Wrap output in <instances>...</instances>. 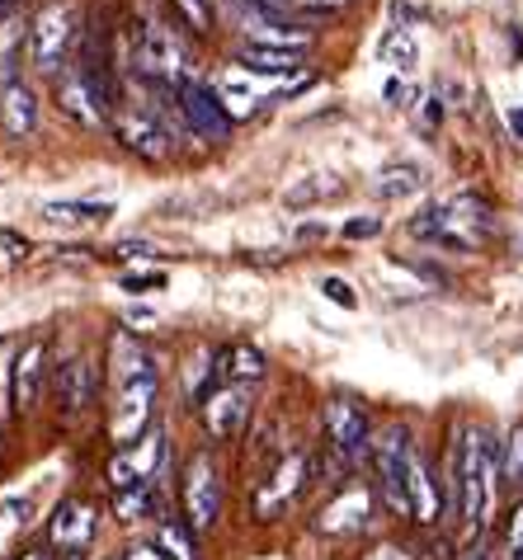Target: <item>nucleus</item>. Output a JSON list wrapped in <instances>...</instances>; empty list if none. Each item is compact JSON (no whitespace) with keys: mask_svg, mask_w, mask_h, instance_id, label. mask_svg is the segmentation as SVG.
Segmentation results:
<instances>
[{"mask_svg":"<svg viewBox=\"0 0 523 560\" xmlns=\"http://www.w3.org/2000/svg\"><path fill=\"white\" fill-rule=\"evenodd\" d=\"M496 476H500V443L481 424H463L453 433V453H449V504L476 533L486 527Z\"/></svg>","mask_w":523,"mask_h":560,"instance_id":"1","label":"nucleus"},{"mask_svg":"<svg viewBox=\"0 0 523 560\" xmlns=\"http://www.w3.org/2000/svg\"><path fill=\"white\" fill-rule=\"evenodd\" d=\"M490 231H496V212H490L481 198H453V203H434L425 208L420 217L410 222V236L420 241H434V245H449V250H476Z\"/></svg>","mask_w":523,"mask_h":560,"instance_id":"2","label":"nucleus"},{"mask_svg":"<svg viewBox=\"0 0 523 560\" xmlns=\"http://www.w3.org/2000/svg\"><path fill=\"white\" fill-rule=\"evenodd\" d=\"M410 462H415V443L406 424H387L373 439V476H377V494L396 518L410 513Z\"/></svg>","mask_w":523,"mask_h":560,"instance_id":"3","label":"nucleus"},{"mask_svg":"<svg viewBox=\"0 0 523 560\" xmlns=\"http://www.w3.org/2000/svg\"><path fill=\"white\" fill-rule=\"evenodd\" d=\"M71 43H75V10L53 0L43 5L34 20H28V61L43 71V75H57V67L71 57Z\"/></svg>","mask_w":523,"mask_h":560,"instance_id":"4","label":"nucleus"},{"mask_svg":"<svg viewBox=\"0 0 523 560\" xmlns=\"http://www.w3.org/2000/svg\"><path fill=\"white\" fill-rule=\"evenodd\" d=\"M326 439L345 466H359L363 457H373V424H368V410L349 396L326 400Z\"/></svg>","mask_w":523,"mask_h":560,"instance_id":"5","label":"nucleus"},{"mask_svg":"<svg viewBox=\"0 0 523 560\" xmlns=\"http://www.w3.org/2000/svg\"><path fill=\"white\" fill-rule=\"evenodd\" d=\"M184 513H189L194 533H208L222 513V476L208 453H194L184 466Z\"/></svg>","mask_w":523,"mask_h":560,"instance_id":"6","label":"nucleus"},{"mask_svg":"<svg viewBox=\"0 0 523 560\" xmlns=\"http://www.w3.org/2000/svg\"><path fill=\"white\" fill-rule=\"evenodd\" d=\"M175 100H179V118L189 122L198 137H212V142H222L226 132H232V114H226L222 95L204 81H194V75H184L175 85Z\"/></svg>","mask_w":523,"mask_h":560,"instance_id":"7","label":"nucleus"},{"mask_svg":"<svg viewBox=\"0 0 523 560\" xmlns=\"http://www.w3.org/2000/svg\"><path fill=\"white\" fill-rule=\"evenodd\" d=\"M114 132H118V142L128 151H137L142 161H165V155L175 151L171 128H165L151 108H137V104L118 108V114H114Z\"/></svg>","mask_w":523,"mask_h":560,"instance_id":"8","label":"nucleus"},{"mask_svg":"<svg viewBox=\"0 0 523 560\" xmlns=\"http://www.w3.org/2000/svg\"><path fill=\"white\" fill-rule=\"evenodd\" d=\"M306 476H312V457L306 453H288L279 457V466L269 471V480L255 490V518H274V513H283L292 500H298V490L306 486Z\"/></svg>","mask_w":523,"mask_h":560,"instance_id":"9","label":"nucleus"},{"mask_svg":"<svg viewBox=\"0 0 523 560\" xmlns=\"http://www.w3.org/2000/svg\"><path fill=\"white\" fill-rule=\"evenodd\" d=\"M368 518H373V490H368L363 480H353V486H345L326 509H321L316 527L326 537H353L368 527Z\"/></svg>","mask_w":523,"mask_h":560,"instance_id":"10","label":"nucleus"},{"mask_svg":"<svg viewBox=\"0 0 523 560\" xmlns=\"http://www.w3.org/2000/svg\"><path fill=\"white\" fill-rule=\"evenodd\" d=\"M161 462H165V439H161V429H151L142 443H132V447H123V453H114V462H109L114 490L151 486V476L161 471Z\"/></svg>","mask_w":523,"mask_h":560,"instance_id":"11","label":"nucleus"},{"mask_svg":"<svg viewBox=\"0 0 523 560\" xmlns=\"http://www.w3.org/2000/svg\"><path fill=\"white\" fill-rule=\"evenodd\" d=\"M198 406H204V424L212 429V439H236L245 429V415H251V392L245 386H212Z\"/></svg>","mask_w":523,"mask_h":560,"instance_id":"12","label":"nucleus"},{"mask_svg":"<svg viewBox=\"0 0 523 560\" xmlns=\"http://www.w3.org/2000/svg\"><path fill=\"white\" fill-rule=\"evenodd\" d=\"M95 509H90L85 500H61L57 513H53V523H48V537H53V547L61 551H85L90 541H95Z\"/></svg>","mask_w":523,"mask_h":560,"instance_id":"13","label":"nucleus"},{"mask_svg":"<svg viewBox=\"0 0 523 560\" xmlns=\"http://www.w3.org/2000/svg\"><path fill=\"white\" fill-rule=\"evenodd\" d=\"M0 128L10 137H34L38 128V95L28 90L24 75H5L0 81Z\"/></svg>","mask_w":523,"mask_h":560,"instance_id":"14","label":"nucleus"},{"mask_svg":"<svg viewBox=\"0 0 523 560\" xmlns=\"http://www.w3.org/2000/svg\"><path fill=\"white\" fill-rule=\"evenodd\" d=\"M43 353H48V345H43V339H28V345L14 353V363H10V400H14V410L20 415L34 406V396H38Z\"/></svg>","mask_w":523,"mask_h":560,"instance_id":"15","label":"nucleus"},{"mask_svg":"<svg viewBox=\"0 0 523 560\" xmlns=\"http://www.w3.org/2000/svg\"><path fill=\"white\" fill-rule=\"evenodd\" d=\"M410 518L420 527H434L443 518V490H439V480L420 453L410 462Z\"/></svg>","mask_w":523,"mask_h":560,"instance_id":"16","label":"nucleus"},{"mask_svg":"<svg viewBox=\"0 0 523 560\" xmlns=\"http://www.w3.org/2000/svg\"><path fill=\"white\" fill-rule=\"evenodd\" d=\"M90 400H95V368H90V358L61 363L57 368V406L67 415H81Z\"/></svg>","mask_w":523,"mask_h":560,"instance_id":"17","label":"nucleus"},{"mask_svg":"<svg viewBox=\"0 0 523 560\" xmlns=\"http://www.w3.org/2000/svg\"><path fill=\"white\" fill-rule=\"evenodd\" d=\"M236 67L251 71V75H292L302 67V52L298 48H269V43H245L236 52Z\"/></svg>","mask_w":523,"mask_h":560,"instance_id":"18","label":"nucleus"},{"mask_svg":"<svg viewBox=\"0 0 523 560\" xmlns=\"http://www.w3.org/2000/svg\"><path fill=\"white\" fill-rule=\"evenodd\" d=\"M218 377L226 386H251L265 377V353L251 349V345H236V349H222L218 353Z\"/></svg>","mask_w":523,"mask_h":560,"instance_id":"19","label":"nucleus"},{"mask_svg":"<svg viewBox=\"0 0 523 560\" xmlns=\"http://www.w3.org/2000/svg\"><path fill=\"white\" fill-rule=\"evenodd\" d=\"M24 38H28V24L24 14H5L0 20V81L5 75H24Z\"/></svg>","mask_w":523,"mask_h":560,"instance_id":"20","label":"nucleus"},{"mask_svg":"<svg viewBox=\"0 0 523 560\" xmlns=\"http://www.w3.org/2000/svg\"><path fill=\"white\" fill-rule=\"evenodd\" d=\"M425 184V175H420V165H387L377 175V198H406V194H415Z\"/></svg>","mask_w":523,"mask_h":560,"instance_id":"21","label":"nucleus"},{"mask_svg":"<svg viewBox=\"0 0 523 560\" xmlns=\"http://www.w3.org/2000/svg\"><path fill=\"white\" fill-rule=\"evenodd\" d=\"M500 476L510 490H523V424H514V433L500 443Z\"/></svg>","mask_w":523,"mask_h":560,"instance_id":"22","label":"nucleus"},{"mask_svg":"<svg viewBox=\"0 0 523 560\" xmlns=\"http://www.w3.org/2000/svg\"><path fill=\"white\" fill-rule=\"evenodd\" d=\"M415 57H420V48H415L410 28H392V34L382 38V61H387V67L410 71V67H415Z\"/></svg>","mask_w":523,"mask_h":560,"instance_id":"23","label":"nucleus"},{"mask_svg":"<svg viewBox=\"0 0 523 560\" xmlns=\"http://www.w3.org/2000/svg\"><path fill=\"white\" fill-rule=\"evenodd\" d=\"M43 217L48 222H104V217H114V203H48Z\"/></svg>","mask_w":523,"mask_h":560,"instance_id":"24","label":"nucleus"},{"mask_svg":"<svg viewBox=\"0 0 523 560\" xmlns=\"http://www.w3.org/2000/svg\"><path fill=\"white\" fill-rule=\"evenodd\" d=\"M335 194H340V179L316 175V179H302L298 189H288V208H312L321 198H335Z\"/></svg>","mask_w":523,"mask_h":560,"instance_id":"25","label":"nucleus"},{"mask_svg":"<svg viewBox=\"0 0 523 560\" xmlns=\"http://www.w3.org/2000/svg\"><path fill=\"white\" fill-rule=\"evenodd\" d=\"M161 551H165V560H198V547H194L189 527H179V523L161 527Z\"/></svg>","mask_w":523,"mask_h":560,"instance_id":"26","label":"nucleus"},{"mask_svg":"<svg viewBox=\"0 0 523 560\" xmlns=\"http://www.w3.org/2000/svg\"><path fill=\"white\" fill-rule=\"evenodd\" d=\"M114 509L123 523H137L142 513L151 509V486H128V490H114Z\"/></svg>","mask_w":523,"mask_h":560,"instance_id":"27","label":"nucleus"},{"mask_svg":"<svg viewBox=\"0 0 523 560\" xmlns=\"http://www.w3.org/2000/svg\"><path fill=\"white\" fill-rule=\"evenodd\" d=\"M179 20L194 28V34H208L212 28V0H175Z\"/></svg>","mask_w":523,"mask_h":560,"instance_id":"28","label":"nucleus"},{"mask_svg":"<svg viewBox=\"0 0 523 560\" xmlns=\"http://www.w3.org/2000/svg\"><path fill=\"white\" fill-rule=\"evenodd\" d=\"M514 556H523V500L514 504L510 523H504V560H514Z\"/></svg>","mask_w":523,"mask_h":560,"instance_id":"29","label":"nucleus"},{"mask_svg":"<svg viewBox=\"0 0 523 560\" xmlns=\"http://www.w3.org/2000/svg\"><path fill=\"white\" fill-rule=\"evenodd\" d=\"M321 292H326V298H330L335 306H345V311L359 306V298H353V288L345 283V278H326V283H321Z\"/></svg>","mask_w":523,"mask_h":560,"instance_id":"30","label":"nucleus"},{"mask_svg":"<svg viewBox=\"0 0 523 560\" xmlns=\"http://www.w3.org/2000/svg\"><path fill=\"white\" fill-rule=\"evenodd\" d=\"M377 231H382V217H353L345 226V241H373Z\"/></svg>","mask_w":523,"mask_h":560,"instance_id":"31","label":"nucleus"},{"mask_svg":"<svg viewBox=\"0 0 523 560\" xmlns=\"http://www.w3.org/2000/svg\"><path fill=\"white\" fill-rule=\"evenodd\" d=\"M363 560H415V556H410L406 547H396V541H382V547H373Z\"/></svg>","mask_w":523,"mask_h":560,"instance_id":"32","label":"nucleus"},{"mask_svg":"<svg viewBox=\"0 0 523 560\" xmlns=\"http://www.w3.org/2000/svg\"><path fill=\"white\" fill-rule=\"evenodd\" d=\"M123 288L137 292V288H165V273H128L123 278Z\"/></svg>","mask_w":523,"mask_h":560,"instance_id":"33","label":"nucleus"},{"mask_svg":"<svg viewBox=\"0 0 523 560\" xmlns=\"http://www.w3.org/2000/svg\"><path fill=\"white\" fill-rule=\"evenodd\" d=\"M0 513H10L14 523H28V513H34V504H28V500H0Z\"/></svg>","mask_w":523,"mask_h":560,"instance_id":"34","label":"nucleus"},{"mask_svg":"<svg viewBox=\"0 0 523 560\" xmlns=\"http://www.w3.org/2000/svg\"><path fill=\"white\" fill-rule=\"evenodd\" d=\"M0 250H14V255H28V241L20 236V231H5V226H0Z\"/></svg>","mask_w":523,"mask_h":560,"instance_id":"35","label":"nucleus"},{"mask_svg":"<svg viewBox=\"0 0 523 560\" xmlns=\"http://www.w3.org/2000/svg\"><path fill=\"white\" fill-rule=\"evenodd\" d=\"M128 255L142 259V255H151V245H147V241H123V245H114V255H109V259H128Z\"/></svg>","mask_w":523,"mask_h":560,"instance_id":"36","label":"nucleus"},{"mask_svg":"<svg viewBox=\"0 0 523 560\" xmlns=\"http://www.w3.org/2000/svg\"><path fill=\"white\" fill-rule=\"evenodd\" d=\"M457 560H490V547H486V541H472V547L457 556Z\"/></svg>","mask_w":523,"mask_h":560,"instance_id":"37","label":"nucleus"},{"mask_svg":"<svg viewBox=\"0 0 523 560\" xmlns=\"http://www.w3.org/2000/svg\"><path fill=\"white\" fill-rule=\"evenodd\" d=\"M510 128H514V137L523 142V104H514V108H510Z\"/></svg>","mask_w":523,"mask_h":560,"instance_id":"38","label":"nucleus"},{"mask_svg":"<svg viewBox=\"0 0 523 560\" xmlns=\"http://www.w3.org/2000/svg\"><path fill=\"white\" fill-rule=\"evenodd\" d=\"M406 95H410V90L402 81H387V100H406Z\"/></svg>","mask_w":523,"mask_h":560,"instance_id":"39","label":"nucleus"},{"mask_svg":"<svg viewBox=\"0 0 523 560\" xmlns=\"http://www.w3.org/2000/svg\"><path fill=\"white\" fill-rule=\"evenodd\" d=\"M128 560H165V556H156V551H128Z\"/></svg>","mask_w":523,"mask_h":560,"instance_id":"40","label":"nucleus"},{"mask_svg":"<svg viewBox=\"0 0 523 560\" xmlns=\"http://www.w3.org/2000/svg\"><path fill=\"white\" fill-rule=\"evenodd\" d=\"M20 560H53V556H48V551H24Z\"/></svg>","mask_w":523,"mask_h":560,"instance_id":"41","label":"nucleus"},{"mask_svg":"<svg viewBox=\"0 0 523 560\" xmlns=\"http://www.w3.org/2000/svg\"><path fill=\"white\" fill-rule=\"evenodd\" d=\"M0 10H10V0H0Z\"/></svg>","mask_w":523,"mask_h":560,"instance_id":"42","label":"nucleus"}]
</instances>
